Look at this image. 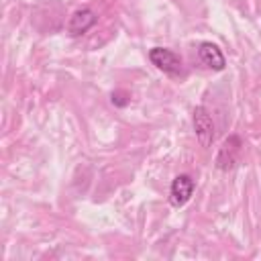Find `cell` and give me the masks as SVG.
Segmentation results:
<instances>
[{
	"instance_id": "obj_3",
	"label": "cell",
	"mask_w": 261,
	"mask_h": 261,
	"mask_svg": "<svg viewBox=\"0 0 261 261\" xmlns=\"http://www.w3.org/2000/svg\"><path fill=\"white\" fill-rule=\"evenodd\" d=\"M194 194V179L186 173L177 175L173 181H171V188H169V202L175 206V208H181L190 202Z\"/></svg>"
},
{
	"instance_id": "obj_1",
	"label": "cell",
	"mask_w": 261,
	"mask_h": 261,
	"mask_svg": "<svg viewBox=\"0 0 261 261\" xmlns=\"http://www.w3.org/2000/svg\"><path fill=\"white\" fill-rule=\"evenodd\" d=\"M149 61L167 75H179L181 73V59L165 47H153L149 51Z\"/></svg>"
},
{
	"instance_id": "obj_6",
	"label": "cell",
	"mask_w": 261,
	"mask_h": 261,
	"mask_svg": "<svg viewBox=\"0 0 261 261\" xmlns=\"http://www.w3.org/2000/svg\"><path fill=\"white\" fill-rule=\"evenodd\" d=\"M239 151H241V139H239L237 135L228 137V139L222 143V147H220V151H218V155H216V165H218L220 169H230V167L237 163Z\"/></svg>"
},
{
	"instance_id": "obj_7",
	"label": "cell",
	"mask_w": 261,
	"mask_h": 261,
	"mask_svg": "<svg viewBox=\"0 0 261 261\" xmlns=\"http://www.w3.org/2000/svg\"><path fill=\"white\" fill-rule=\"evenodd\" d=\"M110 100H112V104L114 106H118V108H124L128 102H130V98H128V94L126 92H112V96H110Z\"/></svg>"
},
{
	"instance_id": "obj_2",
	"label": "cell",
	"mask_w": 261,
	"mask_h": 261,
	"mask_svg": "<svg viewBox=\"0 0 261 261\" xmlns=\"http://www.w3.org/2000/svg\"><path fill=\"white\" fill-rule=\"evenodd\" d=\"M192 122H194V133H196L198 141L202 143V147H210L214 141V122H212L210 112L204 106H196Z\"/></svg>"
},
{
	"instance_id": "obj_5",
	"label": "cell",
	"mask_w": 261,
	"mask_h": 261,
	"mask_svg": "<svg viewBox=\"0 0 261 261\" xmlns=\"http://www.w3.org/2000/svg\"><path fill=\"white\" fill-rule=\"evenodd\" d=\"M198 55H200V61L208 67V69H214V71H222L224 65H226V59L222 55V51L214 45V43H200V49H198Z\"/></svg>"
},
{
	"instance_id": "obj_4",
	"label": "cell",
	"mask_w": 261,
	"mask_h": 261,
	"mask_svg": "<svg viewBox=\"0 0 261 261\" xmlns=\"http://www.w3.org/2000/svg\"><path fill=\"white\" fill-rule=\"evenodd\" d=\"M96 22H98V16H96V12L92 8H80L69 16L65 29H67V33L71 37H80V35L88 33Z\"/></svg>"
}]
</instances>
